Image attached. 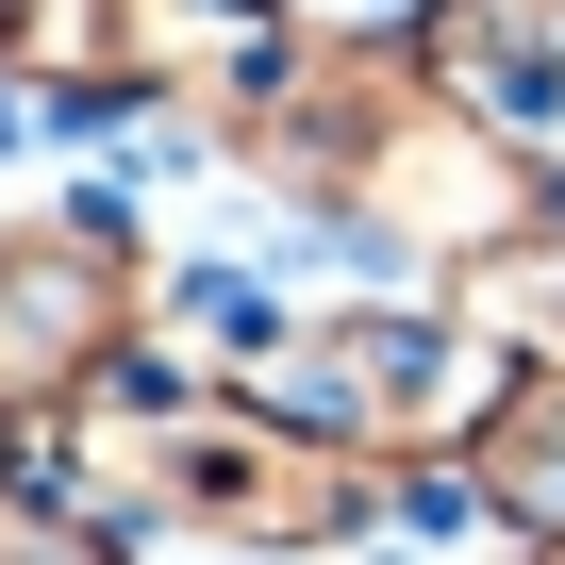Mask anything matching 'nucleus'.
Returning a JSON list of instances; mask_svg holds the SVG:
<instances>
[{
  "mask_svg": "<svg viewBox=\"0 0 565 565\" xmlns=\"http://www.w3.org/2000/svg\"><path fill=\"white\" fill-rule=\"evenodd\" d=\"M499 383H515V350L466 300H333V317H300L266 350L249 399H282L300 433H333V449H366L399 482V466H466V433L499 416Z\"/></svg>",
  "mask_w": 565,
  "mask_h": 565,
  "instance_id": "nucleus-1",
  "label": "nucleus"
},
{
  "mask_svg": "<svg viewBox=\"0 0 565 565\" xmlns=\"http://www.w3.org/2000/svg\"><path fill=\"white\" fill-rule=\"evenodd\" d=\"M466 499H482V532H515V548L565 532V366H515V383H499V416L466 433Z\"/></svg>",
  "mask_w": 565,
  "mask_h": 565,
  "instance_id": "nucleus-2",
  "label": "nucleus"
},
{
  "mask_svg": "<svg viewBox=\"0 0 565 565\" xmlns=\"http://www.w3.org/2000/svg\"><path fill=\"white\" fill-rule=\"evenodd\" d=\"M0 565H134V532L84 515V499L34 482V466H0Z\"/></svg>",
  "mask_w": 565,
  "mask_h": 565,
  "instance_id": "nucleus-3",
  "label": "nucleus"
},
{
  "mask_svg": "<svg viewBox=\"0 0 565 565\" xmlns=\"http://www.w3.org/2000/svg\"><path fill=\"white\" fill-rule=\"evenodd\" d=\"M449 0H282V34L300 51H433Z\"/></svg>",
  "mask_w": 565,
  "mask_h": 565,
  "instance_id": "nucleus-4",
  "label": "nucleus"
},
{
  "mask_svg": "<svg viewBox=\"0 0 565 565\" xmlns=\"http://www.w3.org/2000/svg\"><path fill=\"white\" fill-rule=\"evenodd\" d=\"M515 565H565V532H548V548H515Z\"/></svg>",
  "mask_w": 565,
  "mask_h": 565,
  "instance_id": "nucleus-5",
  "label": "nucleus"
}]
</instances>
